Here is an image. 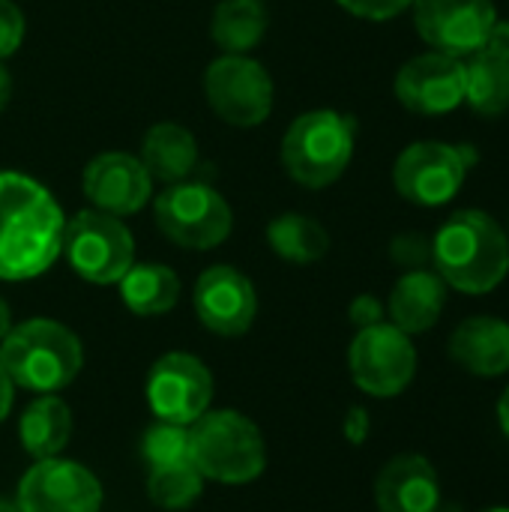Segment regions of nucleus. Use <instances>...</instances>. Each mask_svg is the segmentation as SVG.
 <instances>
[{"mask_svg": "<svg viewBox=\"0 0 509 512\" xmlns=\"http://www.w3.org/2000/svg\"><path fill=\"white\" fill-rule=\"evenodd\" d=\"M63 225V210L42 183L0 171V279L45 273L63 252Z\"/></svg>", "mask_w": 509, "mask_h": 512, "instance_id": "nucleus-1", "label": "nucleus"}, {"mask_svg": "<svg viewBox=\"0 0 509 512\" xmlns=\"http://www.w3.org/2000/svg\"><path fill=\"white\" fill-rule=\"evenodd\" d=\"M432 264L447 288L492 294L509 273L507 231L486 210H459L432 237Z\"/></svg>", "mask_w": 509, "mask_h": 512, "instance_id": "nucleus-2", "label": "nucleus"}, {"mask_svg": "<svg viewBox=\"0 0 509 512\" xmlns=\"http://www.w3.org/2000/svg\"><path fill=\"white\" fill-rule=\"evenodd\" d=\"M0 342V366L12 384L42 396L69 387L84 363L81 339L48 318H30L12 327Z\"/></svg>", "mask_w": 509, "mask_h": 512, "instance_id": "nucleus-3", "label": "nucleus"}, {"mask_svg": "<svg viewBox=\"0 0 509 512\" xmlns=\"http://www.w3.org/2000/svg\"><path fill=\"white\" fill-rule=\"evenodd\" d=\"M357 144V123L351 114L318 108L300 114L282 138V165L291 180L306 189H324L336 183L351 159Z\"/></svg>", "mask_w": 509, "mask_h": 512, "instance_id": "nucleus-4", "label": "nucleus"}, {"mask_svg": "<svg viewBox=\"0 0 509 512\" xmlns=\"http://www.w3.org/2000/svg\"><path fill=\"white\" fill-rule=\"evenodd\" d=\"M192 465L204 480L240 486L261 477L267 450L258 426L237 411H204L189 426Z\"/></svg>", "mask_w": 509, "mask_h": 512, "instance_id": "nucleus-5", "label": "nucleus"}, {"mask_svg": "<svg viewBox=\"0 0 509 512\" xmlns=\"http://www.w3.org/2000/svg\"><path fill=\"white\" fill-rule=\"evenodd\" d=\"M474 165L477 150L471 144L414 141L393 165V186L417 207H441L459 195Z\"/></svg>", "mask_w": 509, "mask_h": 512, "instance_id": "nucleus-6", "label": "nucleus"}, {"mask_svg": "<svg viewBox=\"0 0 509 512\" xmlns=\"http://www.w3.org/2000/svg\"><path fill=\"white\" fill-rule=\"evenodd\" d=\"M63 255L69 267L93 285H117L135 264V240L120 216L81 210L63 225Z\"/></svg>", "mask_w": 509, "mask_h": 512, "instance_id": "nucleus-7", "label": "nucleus"}, {"mask_svg": "<svg viewBox=\"0 0 509 512\" xmlns=\"http://www.w3.org/2000/svg\"><path fill=\"white\" fill-rule=\"evenodd\" d=\"M159 231L183 249H216L228 240L234 216L228 201L207 183H171L156 198Z\"/></svg>", "mask_w": 509, "mask_h": 512, "instance_id": "nucleus-8", "label": "nucleus"}, {"mask_svg": "<svg viewBox=\"0 0 509 512\" xmlns=\"http://www.w3.org/2000/svg\"><path fill=\"white\" fill-rule=\"evenodd\" d=\"M204 93L219 120L228 126H261L273 111V78L246 54H222L207 66Z\"/></svg>", "mask_w": 509, "mask_h": 512, "instance_id": "nucleus-9", "label": "nucleus"}, {"mask_svg": "<svg viewBox=\"0 0 509 512\" xmlns=\"http://www.w3.org/2000/svg\"><path fill=\"white\" fill-rule=\"evenodd\" d=\"M348 369L363 393L375 399H393L414 381L417 348L408 333L381 321L375 327L357 330L348 351Z\"/></svg>", "mask_w": 509, "mask_h": 512, "instance_id": "nucleus-10", "label": "nucleus"}, {"mask_svg": "<svg viewBox=\"0 0 509 512\" xmlns=\"http://www.w3.org/2000/svg\"><path fill=\"white\" fill-rule=\"evenodd\" d=\"M411 9L420 39L459 60L483 51L498 21L495 0H414Z\"/></svg>", "mask_w": 509, "mask_h": 512, "instance_id": "nucleus-11", "label": "nucleus"}, {"mask_svg": "<svg viewBox=\"0 0 509 512\" xmlns=\"http://www.w3.org/2000/svg\"><path fill=\"white\" fill-rule=\"evenodd\" d=\"M213 399L210 369L183 351H171L159 357L147 375V402L156 420L192 426Z\"/></svg>", "mask_w": 509, "mask_h": 512, "instance_id": "nucleus-12", "label": "nucleus"}, {"mask_svg": "<svg viewBox=\"0 0 509 512\" xmlns=\"http://www.w3.org/2000/svg\"><path fill=\"white\" fill-rule=\"evenodd\" d=\"M21 512H99L102 486L78 462L39 459L18 483Z\"/></svg>", "mask_w": 509, "mask_h": 512, "instance_id": "nucleus-13", "label": "nucleus"}, {"mask_svg": "<svg viewBox=\"0 0 509 512\" xmlns=\"http://www.w3.org/2000/svg\"><path fill=\"white\" fill-rule=\"evenodd\" d=\"M396 99L423 117H441L465 102V63L459 57L426 51L396 72Z\"/></svg>", "mask_w": 509, "mask_h": 512, "instance_id": "nucleus-14", "label": "nucleus"}, {"mask_svg": "<svg viewBox=\"0 0 509 512\" xmlns=\"http://www.w3.org/2000/svg\"><path fill=\"white\" fill-rule=\"evenodd\" d=\"M195 315L216 336H243L258 312V297L246 273L228 264L204 270L195 282Z\"/></svg>", "mask_w": 509, "mask_h": 512, "instance_id": "nucleus-15", "label": "nucleus"}, {"mask_svg": "<svg viewBox=\"0 0 509 512\" xmlns=\"http://www.w3.org/2000/svg\"><path fill=\"white\" fill-rule=\"evenodd\" d=\"M150 174L138 156L129 153H99L87 162L81 189L87 201L111 216H132L150 198Z\"/></svg>", "mask_w": 509, "mask_h": 512, "instance_id": "nucleus-16", "label": "nucleus"}, {"mask_svg": "<svg viewBox=\"0 0 509 512\" xmlns=\"http://www.w3.org/2000/svg\"><path fill=\"white\" fill-rule=\"evenodd\" d=\"M375 507L381 512H438L441 483L426 456L402 453L375 477Z\"/></svg>", "mask_w": 509, "mask_h": 512, "instance_id": "nucleus-17", "label": "nucleus"}, {"mask_svg": "<svg viewBox=\"0 0 509 512\" xmlns=\"http://www.w3.org/2000/svg\"><path fill=\"white\" fill-rule=\"evenodd\" d=\"M450 357L477 378H501L509 372V321L495 315L465 318L450 336Z\"/></svg>", "mask_w": 509, "mask_h": 512, "instance_id": "nucleus-18", "label": "nucleus"}, {"mask_svg": "<svg viewBox=\"0 0 509 512\" xmlns=\"http://www.w3.org/2000/svg\"><path fill=\"white\" fill-rule=\"evenodd\" d=\"M447 306V285L435 270H408L390 291V324L408 336L432 330Z\"/></svg>", "mask_w": 509, "mask_h": 512, "instance_id": "nucleus-19", "label": "nucleus"}, {"mask_svg": "<svg viewBox=\"0 0 509 512\" xmlns=\"http://www.w3.org/2000/svg\"><path fill=\"white\" fill-rule=\"evenodd\" d=\"M138 159L147 168L150 180H162L168 186L183 183L198 165V141L186 126L165 120L147 129Z\"/></svg>", "mask_w": 509, "mask_h": 512, "instance_id": "nucleus-20", "label": "nucleus"}, {"mask_svg": "<svg viewBox=\"0 0 509 512\" xmlns=\"http://www.w3.org/2000/svg\"><path fill=\"white\" fill-rule=\"evenodd\" d=\"M72 435V414L63 399L54 393L39 396L36 402L27 405L18 423V438L24 453H30L36 462L39 459H54Z\"/></svg>", "mask_w": 509, "mask_h": 512, "instance_id": "nucleus-21", "label": "nucleus"}, {"mask_svg": "<svg viewBox=\"0 0 509 512\" xmlns=\"http://www.w3.org/2000/svg\"><path fill=\"white\" fill-rule=\"evenodd\" d=\"M117 285L129 312L144 318L165 315L180 300V279L165 264H132Z\"/></svg>", "mask_w": 509, "mask_h": 512, "instance_id": "nucleus-22", "label": "nucleus"}, {"mask_svg": "<svg viewBox=\"0 0 509 512\" xmlns=\"http://www.w3.org/2000/svg\"><path fill=\"white\" fill-rule=\"evenodd\" d=\"M267 21L261 0H222L210 18V36L225 54H249L264 39Z\"/></svg>", "mask_w": 509, "mask_h": 512, "instance_id": "nucleus-23", "label": "nucleus"}, {"mask_svg": "<svg viewBox=\"0 0 509 512\" xmlns=\"http://www.w3.org/2000/svg\"><path fill=\"white\" fill-rule=\"evenodd\" d=\"M465 63V102L480 117H501L509 111V60L477 51Z\"/></svg>", "mask_w": 509, "mask_h": 512, "instance_id": "nucleus-24", "label": "nucleus"}, {"mask_svg": "<svg viewBox=\"0 0 509 512\" xmlns=\"http://www.w3.org/2000/svg\"><path fill=\"white\" fill-rule=\"evenodd\" d=\"M267 243L270 249L291 264H315L330 249L327 228L303 213H282L267 225Z\"/></svg>", "mask_w": 509, "mask_h": 512, "instance_id": "nucleus-25", "label": "nucleus"}, {"mask_svg": "<svg viewBox=\"0 0 509 512\" xmlns=\"http://www.w3.org/2000/svg\"><path fill=\"white\" fill-rule=\"evenodd\" d=\"M201 492H204V477L192 462L147 471V495L162 510H186L201 498Z\"/></svg>", "mask_w": 509, "mask_h": 512, "instance_id": "nucleus-26", "label": "nucleus"}, {"mask_svg": "<svg viewBox=\"0 0 509 512\" xmlns=\"http://www.w3.org/2000/svg\"><path fill=\"white\" fill-rule=\"evenodd\" d=\"M141 459L147 468H171V465H189L192 462V441L189 426L177 423H156L141 438Z\"/></svg>", "mask_w": 509, "mask_h": 512, "instance_id": "nucleus-27", "label": "nucleus"}, {"mask_svg": "<svg viewBox=\"0 0 509 512\" xmlns=\"http://www.w3.org/2000/svg\"><path fill=\"white\" fill-rule=\"evenodd\" d=\"M390 258L396 267H405V270H426V264H432V240L426 234H417V231H408V234H399L393 243H390Z\"/></svg>", "mask_w": 509, "mask_h": 512, "instance_id": "nucleus-28", "label": "nucleus"}, {"mask_svg": "<svg viewBox=\"0 0 509 512\" xmlns=\"http://www.w3.org/2000/svg\"><path fill=\"white\" fill-rule=\"evenodd\" d=\"M24 39V15L12 0H0V60L15 54Z\"/></svg>", "mask_w": 509, "mask_h": 512, "instance_id": "nucleus-29", "label": "nucleus"}, {"mask_svg": "<svg viewBox=\"0 0 509 512\" xmlns=\"http://www.w3.org/2000/svg\"><path fill=\"white\" fill-rule=\"evenodd\" d=\"M336 3L366 21H390L399 12H405L414 0H336Z\"/></svg>", "mask_w": 509, "mask_h": 512, "instance_id": "nucleus-30", "label": "nucleus"}, {"mask_svg": "<svg viewBox=\"0 0 509 512\" xmlns=\"http://www.w3.org/2000/svg\"><path fill=\"white\" fill-rule=\"evenodd\" d=\"M384 315H387V306H384L378 297H372V294H360V297L351 303V309H348V318H351V324H354L357 330H366V327L381 324Z\"/></svg>", "mask_w": 509, "mask_h": 512, "instance_id": "nucleus-31", "label": "nucleus"}, {"mask_svg": "<svg viewBox=\"0 0 509 512\" xmlns=\"http://www.w3.org/2000/svg\"><path fill=\"white\" fill-rule=\"evenodd\" d=\"M342 432H345V438H348L354 447L366 444V438H369V411H366V408H360V405H354V408L345 414Z\"/></svg>", "mask_w": 509, "mask_h": 512, "instance_id": "nucleus-32", "label": "nucleus"}, {"mask_svg": "<svg viewBox=\"0 0 509 512\" xmlns=\"http://www.w3.org/2000/svg\"><path fill=\"white\" fill-rule=\"evenodd\" d=\"M483 51H489V54H495V57H504L509 60V18L507 21H495V27H492V33H489V39H486V48Z\"/></svg>", "mask_w": 509, "mask_h": 512, "instance_id": "nucleus-33", "label": "nucleus"}, {"mask_svg": "<svg viewBox=\"0 0 509 512\" xmlns=\"http://www.w3.org/2000/svg\"><path fill=\"white\" fill-rule=\"evenodd\" d=\"M12 396H15V384L12 378L6 375V369L0 366V423L6 420L9 408H12Z\"/></svg>", "mask_w": 509, "mask_h": 512, "instance_id": "nucleus-34", "label": "nucleus"}, {"mask_svg": "<svg viewBox=\"0 0 509 512\" xmlns=\"http://www.w3.org/2000/svg\"><path fill=\"white\" fill-rule=\"evenodd\" d=\"M9 96H12V75H9V69L0 60V111L9 105Z\"/></svg>", "mask_w": 509, "mask_h": 512, "instance_id": "nucleus-35", "label": "nucleus"}, {"mask_svg": "<svg viewBox=\"0 0 509 512\" xmlns=\"http://www.w3.org/2000/svg\"><path fill=\"white\" fill-rule=\"evenodd\" d=\"M498 426H501V432L507 435L509 441V387L501 393V399H498Z\"/></svg>", "mask_w": 509, "mask_h": 512, "instance_id": "nucleus-36", "label": "nucleus"}, {"mask_svg": "<svg viewBox=\"0 0 509 512\" xmlns=\"http://www.w3.org/2000/svg\"><path fill=\"white\" fill-rule=\"evenodd\" d=\"M12 330V318H9V306H6V300L0 297V339L6 336Z\"/></svg>", "mask_w": 509, "mask_h": 512, "instance_id": "nucleus-37", "label": "nucleus"}, {"mask_svg": "<svg viewBox=\"0 0 509 512\" xmlns=\"http://www.w3.org/2000/svg\"><path fill=\"white\" fill-rule=\"evenodd\" d=\"M0 512H21L18 504H9V501H0Z\"/></svg>", "mask_w": 509, "mask_h": 512, "instance_id": "nucleus-38", "label": "nucleus"}, {"mask_svg": "<svg viewBox=\"0 0 509 512\" xmlns=\"http://www.w3.org/2000/svg\"><path fill=\"white\" fill-rule=\"evenodd\" d=\"M483 512H509V507H489V510Z\"/></svg>", "mask_w": 509, "mask_h": 512, "instance_id": "nucleus-39", "label": "nucleus"}, {"mask_svg": "<svg viewBox=\"0 0 509 512\" xmlns=\"http://www.w3.org/2000/svg\"><path fill=\"white\" fill-rule=\"evenodd\" d=\"M504 231H507V237H509V222H507V228H504Z\"/></svg>", "mask_w": 509, "mask_h": 512, "instance_id": "nucleus-40", "label": "nucleus"}]
</instances>
